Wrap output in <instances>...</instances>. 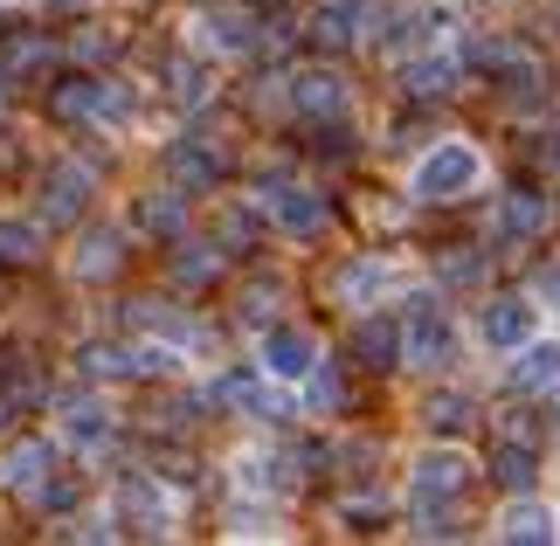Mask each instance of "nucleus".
Here are the masks:
<instances>
[{
  "label": "nucleus",
  "instance_id": "f257e3e1",
  "mask_svg": "<svg viewBox=\"0 0 560 546\" xmlns=\"http://www.w3.org/2000/svg\"><path fill=\"white\" fill-rule=\"evenodd\" d=\"M491 181V160H485V146L478 139H436L422 152L416 166H408V194L429 208H450V201H464V194H478Z\"/></svg>",
  "mask_w": 560,
  "mask_h": 546
},
{
  "label": "nucleus",
  "instance_id": "f03ea898",
  "mask_svg": "<svg viewBox=\"0 0 560 546\" xmlns=\"http://www.w3.org/2000/svg\"><path fill=\"white\" fill-rule=\"evenodd\" d=\"M457 353H464V333H457V318H450V304L443 298H416V304H408L395 367H408V374H443Z\"/></svg>",
  "mask_w": 560,
  "mask_h": 546
},
{
  "label": "nucleus",
  "instance_id": "7ed1b4c3",
  "mask_svg": "<svg viewBox=\"0 0 560 546\" xmlns=\"http://www.w3.org/2000/svg\"><path fill=\"white\" fill-rule=\"evenodd\" d=\"M470 477H478V464H470L464 450H422V456H408V512L416 519H443V512H457L464 506V491H470Z\"/></svg>",
  "mask_w": 560,
  "mask_h": 546
},
{
  "label": "nucleus",
  "instance_id": "20e7f679",
  "mask_svg": "<svg viewBox=\"0 0 560 546\" xmlns=\"http://www.w3.org/2000/svg\"><path fill=\"white\" fill-rule=\"evenodd\" d=\"M318 360H326L318 325H305V318H264V325H256V374H264V381L298 387Z\"/></svg>",
  "mask_w": 560,
  "mask_h": 546
},
{
  "label": "nucleus",
  "instance_id": "39448f33",
  "mask_svg": "<svg viewBox=\"0 0 560 546\" xmlns=\"http://www.w3.org/2000/svg\"><path fill=\"white\" fill-rule=\"evenodd\" d=\"M264 222L277 229V235H291V243H318V235L332 229V208H326V194L318 187H305V181H270L264 194Z\"/></svg>",
  "mask_w": 560,
  "mask_h": 546
},
{
  "label": "nucleus",
  "instance_id": "423d86ee",
  "mask_svg": "<svg viewBox=\"0 0 560 546\" xmlns=\"http://www.w3.org/2000/svg\"><path fill=\"white\" fill-rule=\"evenodd\" d=\"M118 519H125V533L174 539V526H180V498L166 491L153 471H125V477H118Z\"/></svg>",
  "mask_w": 560,
  "mask_h": 546
},
{
  "label": "nucleus",
  "instance_id": "0eeeda50",
  "mask_svg": "<svg viewBox=\"0 0 560 546\" xmlns=\"http://www.w3.org/2000/svg\"><path fill=\"white\" fill-rule=\"evenodd\" d=\"M401 283H408V270L395 256H353V264L332 270V298L347 304V312H374V304H387Z\"/></svg>",
  "mask_w": 560,
  "mask_h": 546
},
{
  "label": "nucleus",
  "instance_id": "6e6552de",
  "mask_svg": "<svg viewBox=\"0 0 560 546\" xmlns=\"http://www.w3.org/2000/svg\"><path fill=\"white\" fill-rule=\"evenodd\" d=\"M284 104L298 118H347L353 112V83L339 70H291L284 77Z\"/></svg>",
  "mask_w": 560,
  "mask_h": 546
},
{
  "label": "nucleus",
  "instance_id": "1a4fd4ad",
  "mask_svg": "<svg viewBox=\"0 0 560 546\" xmlns=\"http://www.w3.org/2000/svg\"><path fill=\"white\" fill-rule=\"evenodd\" d=\"M533 333H540V304H533V298H485L478 346H491V353H520Z\"/></svg>",
  "mask_w": 560,
  "mask_h": 546
},
{
  "label": "nucleus",
  "instance_id": "9d476101",
  "mask_svg": "<svg viewBox=\"0 0 560 546\" xmlns=\"http://www.w3.org/2000/svg\"><path fill=\"white\" fill-rule=\"evenodd\" d=\"M194 35H201V49H214V56H256L264 49V21L249 8H201L194 14Z\"/></svg>",
  "mask_w": 560,
  "mask_h": 546
},
{
  "label": "nucleus",
  "instance_id": "9b49d317",
  "mask_svg": "<svg viewBox=\"0 0 560 546\" xmlns=\"http://www.w3.org/2000/svg\"><path fill=\"white\" fill-rule=\"evenodd\" d=\"M553 229V201L547 194H505L499 208H491V243L512 249V243H540Z\"/></svg>",
  "mask_w": 560,
  "mask_h": 546
},
{
  "label": "nucleus",
  "instance_id": "f8f14e48",
  "mask_svg": "<svg viewBox=\"0 0 560 546\" xmlns=\"http://www.w3.org/2000/svg\"><path fill=\"white\" fill-rule=\"evenodd\" d=\"M381 21V0H318L312 8V35L326 42V49H353V42H368Z\"/></svg>",
  "mask_w": 560,
  "mask_h": 546
},
{
  "label": "nucleus",
  "instance_id": "ddd939ff",
  "mask_svg": "<svg viewBox=\"0 0 560 546\" xmlns=\"http://www.w3.org/2000/svg\"><path fill=\"white\" fill-rule=\"evenodd\" d=\"M91 194H97V166L56 160L49 181H42V214H49V222H77V214L91 208Z\"/></svg>",
  "mask_w": 560,
  "mask_h": 546
},
{
  "label": "nucleus",
  "instance_id": "4468645a",
  "mask_svg": "<svg viewBox=\"0 0 560 546\" xmlns=\"http://www.w3.org/2000/svg\"><path fill=\"white\" fill-rule=\"evenodd\" d=\"M56 422H62V443H70L77 456H97V450H104V443L118 435L112 408H104L97 395H70V402H62V415H56Z\"/></svg>",
  "mask_w": 560,
  "mask_h": 546
},
{
  "label": "nucleus",
  "instance_id": "2eb2a0df",
  "mask_svg": "<svg viewBox=\"0 0 560 546\" xmlns=\"http://www.w3.org/2000/svg\"><path fill=\"white\" fill-rule=\"evenodd\" d=\"M49 471H56V443H49V435H21V443L0 456V485H8L14 498H35L42 485H49Z\"/></svg>",
  "mask_w": 560,
  "mask_h": 546
},
{
  "label": "nucleus",
  "instance_id": "dca6fc26",
  "mask_svg": "<svg viewBox=\"0 0 560 546\" xmlns=\"http://www.w3.org/2000/svg\"><path fill=\"white\" fill-rule=\"evenodd\" d=\"M512 360V387L520 395H547V387H560V333H533Z\"/></svg>",
  "mask_w": 560,
  "mask_h": 546
},
{
  "label": "nucleus",
  "instance_id": "f3484780",
  "mask_svg": "<svg viewBox=\"0 0 560 546\" xmlns=\"http://www.w3.org/2000/svg\"><path fill=\"white\" fill-rule=\"evenodd\" d=\"M436 21H443L436 8H401V14H387L381 35H368V42H374L381 56L401 62V56H416V49H429V42H436Z\"/></svg>",
  "mask_w": 560,
  "mask_h": 546
},
{
  "label": "nucleus",
  "instance_id": "a211bd4d",
  "mask_svg": "<svg viewBox=\"0 0 560 546\" xmlns=\"http://www.w3.org/2000/svg\"><path fill=\"white\" fill-rule=\"evenodd\" d=\"M118 264H125V229H91V235L70 249V277H77V283L118 277Z\"/></svg>",
  "mask_w": 560,
  "mask_h": 546
},
{
  "label": "nucleus",
  "instance_id": "6ab92c4d",
  "mask_svg": "<svg viewBox=\"0 0 560 546\" xmlns=\"http://www.w3.org/2000/svg\"><path fill=\"white\" fill-rule=\"evenodd\" d=\"M166 173H174L180 194H208L222 181V152L201 146V139H180V146H166Z\"/></svg>",
  "mask_w": 560,
  "mask_h": 546
},
{
  "label": "nucleus",
  "instance_id": "aec40b11",
  "mask_svg": "<svg viewBox=\"0 0 560 546\" xmlns=\"http://www.w3.org/2000/svg\"><path fill=\"white\" fill-rule=\"evenodd\" d=\"M457 56L450 49H416V56H401V91L408 97H443L450 83H457Z\"/></svg>",
  "mask_w": 560,
  "mask_h": 546
},
{
  "label": "nucleus",
  "instance_id": "412c9836",
  "mask_svg": "<svg viewBox=\"0 0 560 546\" xmlns=\"http://www.w3.org/2000/svg\"><path fill=\"white\" fill-rule=\"evenodd\" d=\"M132 229H139V235H166V243H174V235H187V194H180V187L145 194V201L132 208Z\"/></svg>",
  "mask_w": 560,
  "mask_h": 546
},
{
  "label": "nucleus",
  "instance_id": "4be33fe9",
  "mask_svg": "<svg viewBox=\"0 0 560 546\" xmlns=\"http://www.w3.org/2000/svg\"><path fill=\"white\" fill-rule=\"evenodd\" d=\"M499 539H526V546H547V539H560V519L540 506V498H512V506L499 512Z\"/></svg>",
  "mask_w": 560,
  "mask_h": 546
},
{
  "label": "nucleus",
  "instance_id": "5701e85b",
  "mask_svg": "<svg viewBox=\"0 0 560 546\" xmlns=\"http://www.w3.org/2000/svg\"><path fill=\"white\" fill-rule=\"evenodd\" d=\"M353 353L368 360V367H395V346H401V325H387V318H374V312H360V325H353Z\"/></svg>",
  "mask_w": 560,
  "mask_h": 546
},
{
  "label": "nucleus",
  "instance_id": "b1692460",
  "mask_svg": "<svg viewBox=\"0 0 560 546\" xmlns=\"http://www.w3.org/2000/svg\"><path fill=\"white\" fill-rule=\"evenodd\" d=\"M166 270H174V283L201 291V283L222 270V249H214V243H187V235H174V264H166Z\"/></svg>",
  "mask_w": 560,
  "mask_h": 546
},
{
  "label": "nucleus",
  "instance_id": "393cba45",
  "mask_svg": "<svg viewBox=\"0 0 560 546\" xmlns=\"http://www.w3.org/2000/svg\"><path fill=\"white\" fill-rule=\"evenodd\" d=\"M166 97H174L180 112H201V104H208V70L187 62V56H174V62H166Z\"/></svg>",
  "mask_w": 560,
  "mask_h": 546
},
{
  "label": "nucleus",
  "instance_id": "a878e982",
  "mask_svg": "<svg viewBox=\"0 0 560 546\" xmlns=\"http://www.w3.org/2000/svg\"><path fill=\"white\" fill-rule=\"evenodd\" d=\"M104 112V77H77L56 91V118H97Z\"/></svg>",
  "mask_w": 560,
  "mask_h": 546
},
{
  "label": "nucleus",
  "instance_id": "bb28decb",
  "mask_svg": "<svg viewBox=\"0 0 560 546\" xmlns=\"http://www.w3.org/2000/svg\"><path fill=\"white\" fill-rule=\"evenodd\" d=\"M77 367H83V374H104V381H118V374H132V346H83V353H77Z\"/></svg>",
  "mask_w": 560,
  "mask_h": 546
},
{
  "label": "nucleus",
  "instance_id": "cd10ccee",
  "mask_svg": "<svg viewBox=\"0 0 560 546\" xmlns=\"http://www.w3.org/2000/svg\"><path fill=\"white\" fill-rule=\"evenodd\" d=\"M533 471H540V464H533V450H520V443H505L499 456H491V477H499V485H512V491H526Z\"/></svg>",
  "mask_w": 560,
  "mask_h": 546
},
{
  "label": "nucleus",
  "instance_id": "c85d7f7f",
  "mask_svg": "<svg viewBox=\"0 0 560 546\" xmlns=\"http://www.w3.org/2000/svg\"><path fill=\"white\" fill-rule=\"evenodd\" d=\"M28 256H35V222L0 214V264H28Z\"/></svg>",
  "mask_w": 560,
  "mask_h": 546
},
{
  "label": "nucleus",
  "instance_id": "c756f323",
  "mask_svg": "<svg viewBox=\"0 0 560 546\" xmlns=\"http://www.w3.org/2000/svg\"><path fill=\"white\" fill-rule=\"evenodd\" d=\"M49 62H56V49H42V42H28V49H14V56H8V70H14V77H42Z\"/></svg>",
  "mask_w": 560,
  "mask_h": 546
},
{
  "label": "nucleus",
  "instance_id": "7c9ffc66",
  "mask_svg": "<svg viewBox=\"0 0 560 546\" xmlns=\"http://www.w3.org/2000/svg\"><path fill=\"white\" fill-rule=\"evenodd\" d=\"M429 422H436V429H470V402H457V395H436V402H429Z\"/></svg>",
  "mask_w": 560,
  "mask_h": 546
},
{
  "label": "nucleus",
  "instance_id": "2f4dec72",
  "mask_svg": "<svg viewBox=\"0 0 560 546\" xmlns=\"http://www.w3.org/2000/svg\"><path fill=\"white\" fill-rule=\"evenodd\" d=\"M533 304L560 318V264H547V270H540V283H533Z\"/></svg>",
  "mask_w": 560,
  "mask_h": 546
},
{
  "label": "nucleus",
  "instance_id": "473e14b6",
  "mask_svg": "<svg viewBox=\"0 0 560 546\" xmlns=\"http://www.w3.org/2000/svg\"><path fill=\"white\" fill-rule=\"evenodd\" d=\"M485 277V256H450L443 264V283H478Z\"/></svg>",
  "mask_w": 560,
  "mask_h": 546
},
{
  "label": "nucleus",
  "instance_id": "72a5a7b5",
  "mask_svg": "<svg viewBox=\"0 0 560 546\" xmlns=\"http://www.w3.org/2000/svg\"><path fill=\"white\" fill-rule=\"evenodd\" d=\"M270 298H277V283H256V291L243 298V318H249V325H264V318H270Z\"/></svg>",
  "mask_w": 560,
  "mask_h": 546
},
{
  "label": "nucleus",
  "instance_id": "f704fd0d",
  "mask_svg": "<svg viewBox=\"0 0 560 546\" xmlns=\"http://www.w3.org/2000/svg\"><path fill=\"white\" fill-rule=\"evenodd\" d=\"M14 408H21V381H0V429H8Z\"/></svg>",
  "mask_w": 560,
  "mask_h": 546
},
{
  "label": "nucleus",
  "instance_id": "c9c22d12",
  "mask_svg": "<svg viewBox=\"0 0 560 546\" xmlns=\"http://www.w3.org/2000/svg\"><path fill=\"white\" fill-rule=\"evenodd\" d=\"M56 8H97V0H56Z\"/></svg>",
  "mask_w": 560,
  "mask_h": 546
},
{
  "label": "nucleus",
  "instance_id": "e433bc0d",
  "mask_svg": "<svg viewBox=\"0 0 560 546\" xmlns=\"http://www.w3.org/2000/svg\"><path fill=\"white\" fill-rule=\"evenodd\" d=\"M0 8H8V0H0Z\"/></svg>",
  "mask_w": 560,
  "mask_h": 546
}]
</instances>
